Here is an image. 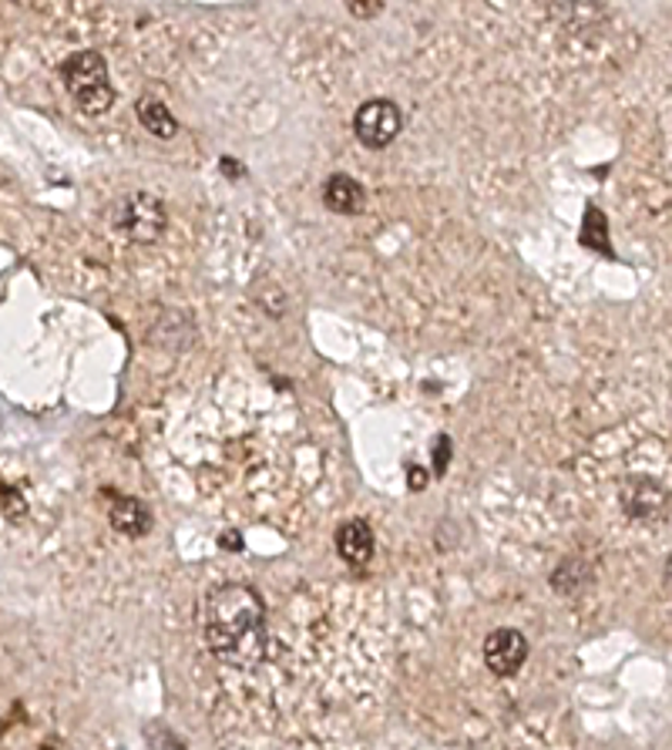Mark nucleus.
I'll return each instance as SVG.
<instances>
[{"instance_id":"f257e3e1","label":"nucleus","mask_w":672,"mask_h":750,"mask_svg":"<svg viewBox=\"0 0 672 750\" xmlns=\"http://www.w3.org/2000/svg\"><path fill=\"white\" fill-rule=\"evenodd\" d=\"M202 633L208 653L219 663L236 670H256L266 660L269 646L263 596L242 583L216 586L202 602Z\"/></svg>"},{"instance_id":"f03ea898","label":"nucleus","mask_w":672,"mask_h":750,"mask_svg":"<svg viewBox=\"0 0 672 750\" xmlns=\"http://www.w3.org/2000/svg\"><path fill=\"white\" fill-rule=\"evenodd\" d=\"M61 81L75 105L88 115H104L115 105V88L109 81V61L98 51H78L61 64Z\"/></svg>"},{"instance_id":"7ed1b4c3","label":"nucleus","mask_w":672,"mask_h":750,"mask_svg":"<svg viewBox=\"0 0 672 750\" xmlns=\"http://www.w3.org/2000/svg\"><path fill=\"white\" fill-rule=\"evenodd\" d=\"M112 223L125 240H131L138 246H149V243L162 240V232L168 226V209H165V202L152 192H128L115 206Z\"/></svg>"},{"instance_id":"20e7f679","label":"nucleus","mask_w":672,"mask_h":750,"mask_svg":"<svg viewBox=\"0 0 672 750\" xmlns=\"http://www.w3.org/2000/svg\"><path fill=\"white\" fill-rule=\"evenodd\" d=\"M401 128H404V115L397 109V101L391 98H370L353 115V135H357L364 149L373 152L391 145L401 135Z\"/></svg>"},{"instance_id":"39448f33","label":"nucleus","mask_w":672,"mask_h":750,"mask_svg":"<svg viewBox=\"0 0 672 750\" xmlns=\"http://www.w3.org/2000/svg\"><path fill=\"white\" fill-rule=\"evenodd\" d=\"M528 660V639L524 633L511 630V626H502V630H494L487 633L484 639V663L491 673H498V676H515Z\"/></svg>"},{"instance_id":"423d86ee","label":"nucleus","mask_w":672,"mask_h":750,"mask_svg":"<svg viewBox=\"0 0 672 750\" xmlns=\"http://www.w3.org/2000/svg\"><path fill=\"white\" fill-rule=\"evenodd\" d=\"M619 501L629 519H656L665 508V488L659 479H649V474H629L619 485Z\"/></svg>"},{"instance_id":"0eeeda50","label":"nucleus","mask_w":672,"mask_h":750,"mask_svg":"<svg viewBox=\"0 0 672 750\" xmlns=\"http://www.w3.org/2000/svg\"><path fill=\"white\" fill-rule=\"evenodd\" d=\"M373 529L360 519H353V522H343L337 529V552L346 565H367L373 559Z\"/></svg>"},{"instance_id":"6e6552de","label":"nucleus","mask_w":672,"mask_h":750,"mask_svg":"<svg viewBox=\"0 0 672 750\" xmlns=\"http://www.w3.org/2000/svg\"><path fill=\"white\" fill-rule=\"evenodd\" d=\"M109 519H112L115 532H122L128 538H141L152 529V508L135 495H115V501L109 508Z\"/></svg>"},{"instance_id":"1a4fd4ad","label":"nucleus","mask_w":672,"mask_h":750,"mask_svg":"<svg viewBox=\"0 0 672 750\" xmlns=\"http://www.w3.org/2000/svg\"><path fill=\"white\" fill-rule=\"evenodd\" d=\"M324 202H327V209L337 216H357L364 209L367 195H364V186L357 179L346 176V173H337L324 186Z\"/></svg>"},{"instance_id":"9d476101","label":"nucleus","mask_w":672,"mask_h":750,"mask_svg":"<svg viewBox=\"0 0 672 750\" xmlns=\"http://www.w3.org/2000/svg\"><path fill=\"white\" fill-rule=\"evenodd\" d=\"M135 112H138V122L145 125L149 135H155V139L168 142V139H175V135H179V122H175V115L168 112L165 101H159V98H141Z\"/></svg>"},{"instance_id":"9b49d317","label":"nucleus","mask_w":672,"mask_h":750,"mask_svg":"<svg viewBox=\"0 0 672 750\" xmlns=\"http://www.w3.org/2000/svg\"><path fill=\"white\" fill-rule=\"evenodd\" d=\"M588 579H592V572H588V565H585L582 559H565V562L555 569V575H551V586H555L561 596H575L579 589L588 586Z\"/></svg>"},{"instance_id":"f8f14e48","label":"nucleus","mask_w":672,"mask_h":750,"mask_svg":"<svg viewBox=\"0 0 672 750\" xmlns=\"http://www.w3.org/2000/svg\"><path fill=\"white\" fill-rule=\"evenodd\" d=\"M582 243H588L592 250H609V226L603 216H598V209H588V216H585Z\"/></svg>"},{"instance_id":"ddd939ff","label":"nucleus","mask_w":672,"mask_h":750,"mask_svg":"<svg viewBox=\"0 0 672 750\" xmlns=\"http://www.w3.org/2000/svg\"><path fill=\"white\" fill-rule=\"evenodd\" d=\"M346 8H350L353 17L373 21L377 14H383V0H346Z\"/></svg>"},{"instance_id":"4468645a","label":"nucleus","mask_w":672,"mask_h":750,"mask_svg":"<svg viewBox=\"0 0 672 750\" xmlns=\"http://www.w3.org/2000/svg\"><path fill=\"white\" fill-rule=\"evenodd\" d=\"M451 452H454L451 437H447V434H438V437H434V474H444V471H447Z\"/></svg>"},{"instance_id":"2eb2a0df","label":"nucleus","mask_w":672,"mask_h":750,"mask_svg":"<svg viewBox=\"0 0 672 750\" xmlns=\"http://www.w3.org/2000/svg\"><path fill=\"white\" fill-rule=\"evenodd\" d=\"M219 545H223V549H232V552H239V549H242V542H239V532H226Z\"/></svg>"},{"instance_id":"dca6fc26","label":"nucleus","mask_w":672,"mask_h":750,"mask_svg":"<svg viewBox=\"0 0 672 750\" xmlns=\"http://www.w3.org/2000/svg\"><path fill=\"white\" fill-rule=\"evenodd\" d=\"M423 482H428V474H423L420 468H410V488H414V492H420V488H423Z\"/></svg>"},{"instance_id":"f3484780","label":"nucleus","mask_w":672,"mask_h":750,"mask_svg":"<svg viewBox=\"0 0 672 750\" xmlns=\"http://www.w3.org/2000/svg\"><path fill=\"white\" fill-rule=\"evenodd\" d=\"M542 4H545L548 11H555V14H561L565 8H572V4H575V0H542Z\"/></svg>"},{"instance_id":"a211bd4d","label":"nucleus","mask_w":672,"mask_h":750,"mask_svg":"<svg viewBox=\"0 0 672 750\" xmlns=\"http://www.w3.org/2000/svg\"><path fill=\"white\" fill-rule=\"evenodd\" d=\"M223 173L226 176H242V168L236 165V158H223Z\"/></svg>"}]
</instances>
